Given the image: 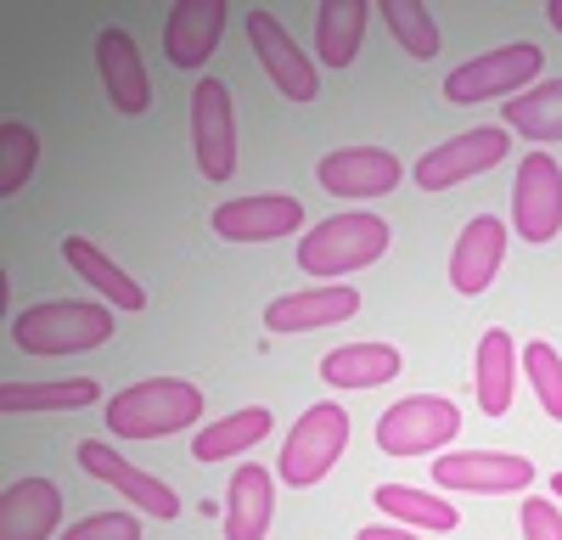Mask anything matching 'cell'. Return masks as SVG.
Wrapping results in <instances>:
<instances>
[{"instance_id": "1", "label": "cell", "mask_w": 562, "mask_h": 540, "mask_svg": "<svg viewBox=\"0 0 562 540\" xmlns=\"http://www.w3.org/2000/svg\"><path fill=\"white\" fill-rule=\"evenodd\" d=\"M113 333H119L113 304H97V299L29 304L12 322V344L23 355H85V349H102Z\"/></svg>"}, {"instance_id": "2", "label": "cell", "mask_w": 562, "mask_h": 540, "mask_svg": "<svg viewBox=\"0 0 562 540\" xmlns=\"http://www.w3.org/2000/svg\"><path fill=\"white\" fill-rule=\"evenodd\" d=\"M203 417V389L186 378H147L108 400V428L119 439H164Z\"/></svg>"}, {"instance_id": "3", "label": "cell", "mask_w": 562, "mask_h": 540, "mask_svg": "<svg viewBox=\"0 0 562 540\" xmlns=\"http://www.w3.org/2000/svg\"><path fill=\"white\" fill-rule=\"evenodd\" d=\"M389 254V225L378 214H333L315 232L299 237V270L304 277H349Z\"/></svg>"}, {"instance_id": "4", "label": "cell", "mask_w": 562, "mask_h": 540, "mask_svg": "<svg viewBox=\"0 0 562 540\" xmlns=\"http://www.w3.org/2000/svg\"><path fill=\"white\" fill-rule=\"evenodd\" d=\"M344 450H349V412L333 405V400H321V405H310V412L293 423L288 445H281L276 473H281V484L310 490V484H321L326 473L338 468Z\"/></svg>"}, {"instance_id": "5", "label": "cell", "mask_w": 562, "mask_h": 540, "mask_svg": "<svg viewBox=\"0 0 562 540\" xmlns=\"http://www.w3.org/2000/svg\"><path fill=\"white\" fill-rule=\"evenodd\" d=\"M540 68H546L540 45H529V40L501 45V52H484V57L445 74V102H456V108H473V102H490V97L512 102V97H524L529 79H540Z\"/></svg>"}, {"instance_id": "6", "label": "cell", "mask_w": 562, "mask_h": 540, "mask_svg": "<svg viewBox=\"0 0 562 540\" xmlns=\"http://www.w3.org/2000/svg\"><path fill=\"white\" fill-rule=\"evenodd\" d=\"M461 434V412L439 394H405L389 405L378 423V450L383 457H428V450L450 445Z\"/></svg>"}, {"instance_id": "7", "label": "cell", "mask_w": 562, "mask_h": 540, "mask_svg": "<svg viewBox=\"0 0 562 540\" xmlns=\"http://www.w3.org/2000/svg\"><path fill=\"white\" fill-rule=\"evenodd\" d=\"M506 153H512L506 130H501V124H479V130L450 135V142H439V147L422 153V164H416V187H422V192H450V187H461L467 175L495 169Z\"/></svg>"}, {"instance_id": "8", "label": "cell", "mask_w": 562, "mask_h": 540, "mask_svg": "<svg viewBox=\"0 0 562 540\" xmlns=\"http://www.w3.org/2000/svg\"><path fill=\"white\" fill-rule=\"evenodd\" d=\"M512 225L524 243H551L562 232V164L551 153H529L512 187Z\"/></svg>"}, {"instance_id": "9", "label": "cell", "mask_w": 562, "mask_h": 540, "mask_svg": "<svg viewBox=\"0 0 562 540\" xmlns=\"http://www.w3.org/2000/svg\"><path fill=\"white\" fill-rule=\"evenodd\" d=\"M192 147L203 180H231L237 175V108L220 79H203L192 90Z\"/></svg>"}, {"instance_id": "10", "label": "cell", "mask_w": 562, "mask_h": 540, "mask_svg": "<svg viewBox=\"0 0 562 540\" xmlns=\"http://www.w3.org/2000/svg\"><path fill=\"white\" fill-rule=\"evenodd\" d=\"M439 490H473V495H518L535 484V462L512 450H456L434 462Z\"/></svg>"}, {"instance_id": "11", "label": "cell", "mask_w": 562, "mask_h": 540, "mask_svg": "<svg viewBox=\"0 0 562 540\" xmlns=\"http://www.w3.org/2000/svg\"><path fill=\"white\" fill-rule=\"evenodd\" d=\"M304 225V203L288 192H259V198H231L214 209V232L225 243H276Z\"/></svg>"}, {"instance_id": "12", "label": "cell", "mask_w": 562, "mask_h": 540, "mask_svg": "<svg viewBox=\"0 0 562 540\" xmlns=\"http://www.w3.org/2000/svg\"><path fill=\"white\" fill-rule=\"evenodd\" d=\"M248 40H254V52H259V63L276 79L281 97H293V102H315L321 97L315 63L299 52V40L276 23V12H248Z\"/></svg>"}, {"instance_id": "13", "label": "cell", "mask_w": 562, "mask_h": 540, "mask_svg": "<svg viewBox=\"0 0 562 540\" xmlns=\"http://www.w3.org/2000/svg\"><path fill=\"white\" fill-rule=\"evenodd\" d=\"M79 468L90 473V479H102V484H113L124 502H135L140 513H153V518H175L180 513V502H175V490L164 484V479H153V473H140V468H130L124 457H113V445H102V439H85L79 450Z\"/></svg>"}, {"instance_id": "14", "label": "cell", "mask_w": 562, "mask_h": 540, "mask_svg": "<svg viewBox=\"0 0 562 540\" xmlns=\"http://www.w3.org/2000/svg\"><path fill=\"white\" fill-rule=\"evenodd\" d=\"M315 175L333 198H383L400 187L405 164L383 147H344V153H326Z\"/></svg>"}, {"instance_id": "15", "label": "cell", "mask_w": 562, "mask_h": 540, "mask_svg": "<svg viewBox=\"0 0 562 540\" xmlns=\"http://www.w3.org/2000/svg\"><path fill=\"white\" fill-rule=\"evenodd\" d=\"M501 259H506V225H501L495 214L467 220L461 237H456V248H450V288L467 293V299L484 293V288L495 282Z\"/></svg>"}, {"instance_id": "16", "label": "cell", "mask_w": 562, "mask_h": 540, "mask_svg": "<svg viewBox=\"0 0 562 540\" xmlns=\"http://www.w3.org/2000/svg\"><path fill=\"white\" fill-rule=\"evenodd\" d=\"M225 34V0H180L164 23V57L175 68H203Z\"/></svg>"}, {"instance_id": "17", "label": "cell", "mask_w": 562, "mask_h": 540, "mask_svg": "<svg viewBox=\"0 0 562 540\" xmlns=\"http://www.w3.org/2000/svg\"><path fill=\"white\" fill-rule=\"evenodd\" d=\"M63 524V490L52 479H18L0 490V540H45Z\"/></svg>"}, {"instance_id": "18", "label": "cell", "mask_w": 562, "mask_h": 540, "mask_svg": "<svg viewBox=\"0 0 562 540\" xmlns=\"http://www.w3.org/2000/svg\"><path fill=\"white\" fill-rule=\"evenodd\" d=\"M360 310V293L349 282H326V288H304V293H288L265 310V327L270 333H315V327H333V322H349Z\"/></svg>"}, {"instance_id": "19", "label": "cell", "mask_w": 562, "mask_h": 540, "mask_svg": "<svg viewBox=\"0 0 562 540\" xmlns=\"http://www.w3.org/2000/svg\"><path fill=\"white\" fill-rule=\"evenodd\" d=\"M97 68H102V85L119 113H147L153 102V79H147V63H140L135 40L124 29H102L97 34Z\"/></svg>"}, {"instance_id": "20", "label": "cell", "mask_w": 562, "mask_h": 540, "mask_svg": "<svg viewBox=\"0 0 562 540\" xmlns=\"http://www.w3.org/2000/svg\"><path fill=\"white\" fill-rule=\"evenodd\" d=\"M270 513H276V479L259 462L231 473V490H225V540H265Z\"/></svg>"}, {"instance_id": "21", "label": "cell", "mask_w": 562, "mask_h": 540, "mask_svg": "<svg viewBox=\"0 0 562 540\" xmlns=\"http://www.w3.org/2000/svg\"><path fill=\"white\" fill-rule=\"evenodd\" d=\"M473 394H479V412L484 417H501L512 394H518V344H512L501 327H490L479 338V355H473Z\"/></svg>"}, {"instance_id": "22", "label": "cell", "mask_w": 562, "mask_h": 540, "mask_svg": "<svg viewBox=\"0 0 562 540\" xmlns=\"http://www.w3.org/2000/svg\"><path fill=\"white\" fill-rule=\"evenodd\" d=\"M321 378L333 389H378L400 378V349L394 344H344L321 360Z\"/></svg>"}, {"instance_id": "23", "label": "cell", "mask_w": 562, "mask_h": 540, "mask_svg": "<svg viewBox=\"0 0 562 540\" xmlns=\"http://www.w3.org/2000/svg\"><path fill=\"white\" fill-rule=\"evenodd\" d=\"M366 18H371L366 0H326V7H315V52L326 68H349L360 57Z\"/></svg>"}, {"instance_id": "24", "label": "cell", "mask_w": 562, "mask_h": 540, "mask_svg": "<svg viewBox=\"0 0 562 540\" xmlns=\"http://www.w3.org/2000/svg\"><path fill=\"white\" fill-rule=\"evenodd\" d=\"M63 259L79 270V277L90 282V288H97L113 310H147V288H140L135 277H124V270L97 248V243H85V237H68L63 243Z\"/></svg>"}, {"instance_id": "25", "label": "cell", "mask_w": 562, "mask_h": 540, "mask_svg": "<svg viewBox=\"0 0 562 540\" xmlns=\"http://www.w3.org/2000/svg\"><path fill=\"white\" fill-rule=\"evenodd\" d=\"M270 434V412L265 405H243V412H231L209 428H198L192 439V462H225V457H248V450Z\"/></svg>"}, {"instance_id": "26", "label": "cell", "mask_w": 562, "mask_h": 540, "mask_svg": "<svg viewBox=\"0 0 562 540\" xmlns=\"http://www.w3.org/2000/svg\"><path fill=\"white\" fill-rule=\"evenodd\" d=\"M501 130H518L524 142H562V79H546L501 102Z\"/></svg>"}, {"instance_id": "27", "label": "cell", "mask_w": 562, "mask_h": 540, "mask_svg": "<svg viewBox=\"0 0 562 540\" xmlns=\"http://www.w3.org/2000/svg\"><path fill=\"white\" fill-rule=\"evenodd\" d=\"M102 389L90 378H68V383H7L0 389V412L7 417H29V412H79L97 405Z\"/></svg>"}, {"instance_id": "28", "label": "cell", "mask_w": 562, "mask_h": 540, "mask_svg": "<svg viewBox=\"0 0 562 540\" xmlns=\"http://www.w3.org/2000/svg\"><path fill=\"white\" fill-rule=\"evenodd\" d=\"M378 507L416 524V529H434V535L456 529V507L439 502V495H428V490H416V484H378Z\"/></svg>"}, {"instance_id": "29", "label": "cell", "mask_w": 562, "mask_h": 540, "mask_svg": "<svg viewBox=\"0 0 562 540\" xmlns=\"http://www.w3.org/2000/svg\"><path fill=\"white\" fill-rule=\"evenodd\" d=\"M34 158H40L34 130H29V124H18V119L0 124V198H18V192L29 187Z\"/></svg>"}, {"instance_id": "30", "label": "cell", "mask_w": 562, "mask_h": 540, "mask_svg": "<svg viewBox=\"0 0 562 540\" xmlns=\"http://www.w3.org/2000/svg\"><path fill=\"white\" fill-rule=\"evenodd\" d=\"M383 23H389V34L405 45L411 57H422V63L439 57V29H434L428 7H411V0H383Z\"/></svg>"}, {"instance_id": "31", "label": "cell", "mask_w": 562, "mask_h": 540, "mask_svg": "<svg viewBox=\"0 0 562 540\" xmlns=\"http://www.w3.org/2000/svg\"><path fill=\"white\" fill-rule=\"evenodd\" d=\"M524 372H529V389L540 400V412L562 423V355L546 338H535V344H524Z\"/></svg>"}, {"instance_id": "32", "label": "cell", "mask_w": 562, "mask_h": 540, "mask_svg": "<svg viewBox=\"0 0 562 540\" xmlns=\"http://www.w3.org/2000/svg\"><path fill=\"white\" fill-rule=\"evenodd\" d=\"M63 540H140V524L130 513H97V518H79Z\"/></svg>"}, {"instance_id": "33", "label": "cell", "mask_w": 562, "mask_h": 540, "mask_svg": "<svg viewBox=\"0 0 562 540\" xmlns=\"http://www.w3.org/2000/svg\"><path fill=\"white\" fill-rule=\"evenodd\" d=\"M524 535L529 540H562V513L551 502H524Z\"/></svg>"}, {"instance_id": "34", "label": "cell", "mask_w": 562, "mask_h": 540, "mask_svg": "<svg viewBox=\"0 0 562 540\" xmlns=\"http://www.w3.org/2000/svg\"><path fill=\"white\" fill-rule=\"evenodd\" d=\"M355 540H422V535H405V529H383V524H371V529H360Z\"/></svg>"}, {"instance_id": "35", "label": "cell", "mask_w": 562, "mask_h": 540, "mask_svg": "<svg viewBox=\"0 0 562 540\" xmlns=\"http://www.w3.org/2000/svg\"><path fill=\"white\" fill-rule=\"evenodd\" d=\"M546 18H551V29L562 34V0H551V7H546Z\"/></svg>"}, {"instance_id": "36", "label": "cell", "mask_w": 562, "mask_h": 540, "mask_svg": "<svg viewBox=\"0 0 562 540\" xmlns=\"http://www.w3.org/2000/svg\"><path fill=\"white\" fill-rule=\"evenodd\" d=\"M551 495H557V502H562V473H551Z\"/></svg>"}]
</instances>
